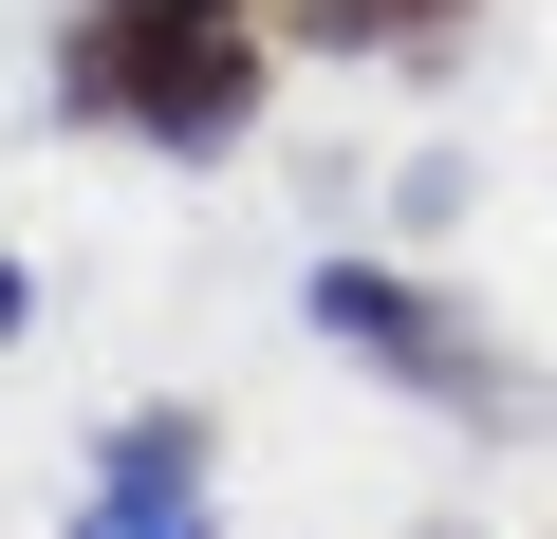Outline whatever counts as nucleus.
<instances>
[{
    "instance_id": "1",
    "label": "nucleus",
    "mask_w": 557,
    "mask_h": 539,
    "mask_svg": "<svg viewBox=\"0 0 557 539\" xmlns=\"http://www.w3.org/2000/svg\"><path fill=\"white\" fill-rule=\"evenodd\" d=\"M278 94V0H57V131L223 168Z\"/></svg>"
},
{
    "instance_id": "2",
    "label": "nucleus",
    "mask_w": 557,
    "mask_h": 539,
    "mask_svg": "<svg viewBox=\"0 0 557 539\" xmlns=\"http://www.w3.org/2000/svg\"><path fill=\"white\" fill-rule=\"evenodd\" d=\"M317 335H335L354 372H391L409 409H446V428H520V409H539V391H520V354H502L465 298L391 280V260H317Z\"/></svg>"
},
{
    "instance_id": "3",
    "label": "nucleus",
    "mask_w": 557,
    "mask_h": 539,
    "mask_svg": "<svg viewBox=\"0 0 557 539\" xmlns=\"http://www.w3.org/2000/svg\"><path fill=\"white\" fill-rule=\"evenodd\" d=\"M75 539H205V409H131V428L94 446Z\"/></svg>"
},
{
    "instance_id": "4",
    "label": "nucleus",
    "mask_w": 557,
    "mask_h": 539,
    "mask_svg": "<svg viewBox=\"0 0 557 539\" xmlns=\"http://www.w3.org/2000/svg\"><path fill=\"white\" fill-rule=\"evenodd\" d=\"M298 20H317L335 57H391V75H428V57L483 20V0H298Z\"/></svg>"
}]
</instances>
